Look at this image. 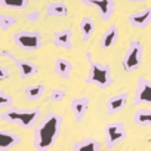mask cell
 <instances>
[{
	"mask_svg": "<svg viewBox=\"0 0 151 151\" xmlns=\"http://www.w3.org/2000/svg\"><path fill=\"white\" fill-rule=\"evenodd\" d=\"M62 116L56 113H49L36 127H34V135H33V147L37 151H47L53 147L56 142L61 126H62Z\"/></svg>",
	"mask_w": 151,
	"mask_h": 151,
	"instance_id": "cell-1",
	"label": "cell"
},
{
	"mask_svg": "<svg viewBox=\"0 0 151 151\" xmlns=\"http://www.w3.org/2000/svg\"><path fill=\"white\" fill-rule=\"evenodd\" d=\"M86 59L89 62L91 71L86 79L88 85L98 86L99 89H107L113 85V77H111V67L110 64H102L99 61H93L92 52H86Z\"/></svg>",
	"mask_w": 151,
	"mask_h": 151,
	"instance_id": "cell-2",
	"label": "cell"
},
{
	"mask_svg": "<svg viewBox=\"0 0 151 151\" xmlns=\"http://www.w3.org/2000/svg\"><path fill=\"white\" fill-rule=\"evenodd\" d=\"M40 119V110L39 108H8L0 114V120L6 123L19 124L22 129H31Z\"/></svg>",
	"mask_w": 151,
	"mask_h": 151,
	"instance_id": "cell-3",
	"label": "cell"
},
{
	"mask_svg": "<svg viewBox=\"0 0 151 151\" xmlns=\"http://www.w3.org/2000/svg\"><path fill=\"white\" fill-rule=\"evenodd\" d=\"M14 42L22 50H39L43 46V39L37 30H19L14 33Z\"/></svg>",
	"mask_w": 151,
	"mask_h": 151,
	"instance_id": "cell-4",
	"label": "cell"
},
{
	"mask_svg": "<svg viewBox=\"0 0 151 151\" xmlns=\"http://www.w3.org/2000/svg\"><path fill=\"white\" fill-rule=\"evenodd\" d=\"M142 55H144V45L139 40L132 39L129 42V47L123 56V68L127 73L138 70L142 64Z\"/></svg>",
	"mask_w": 151,
	"mask_h": 151,
	"instance_id": "cell-5",
	"label": "cell"
},
{
	"mask_svg": "<svg viewBox=\"0 0 151 151\" xmlns=\"http://www.w3.org/2000/svg\"><path fill=\"white\" fill-rule=\"evenodd\" d=\"M104 136H105V147L113 150L117 144L123 142L127 136L126 126L123 122H111L104 126Z\"/></svg>",
	"mask_w": 151,
	"mask_h": 151,
	"instance_id": "cell-6",
	"label": "cell"
},
{
	"mask_svg": "<svg viewBox=\"0 0 151 151\" xmlns=\"http://www.w3.org/2000/svg\"><path fill=\"white\" fill-rule=\"evenodd\" d=\"M82 5L95 8L102 21H110L116 12V0H80Z\"/></svg>",
	"mask_w": 151,
	"mask_h": 151,
	"instance_id": "cell-7",
	"label": "cell"
},
{
	"mask_svg": "<svg viewBox=\"0 0 151 151\" xmlns=\"http://www.w3.org/2000/svg\"><path fill=\"white\" fill-rule=\"evenodd\" d=\"M0 56H5V58H8L9 61H12L15 65H17V68H18V71H19V76L22 79H28V77H33L34 74H37V71H39V65H36V64H33V62H30V61H25V59H19V58H17L12 52H9V50H2L0 52Z\"/></svg>",
	"mask_w": 151,
	"mask_h": 151,
	"instance_id": "cell-8",
	"label": "cell"
},
{
	"mask_svg": "<svg viewBox=\"0 0 151 151\" xmlns=\"http://www.w3.org/2000/svg\"><path fill=\"white\" fill-rule=\"evenodd\" d=\"M133 104L136 107L141 105H150L151 107V82L145 77H139L136 82Z\"/></svg>",
	"mask_w": 151,
	"mask_h": 151,
	"instance_id": "cell-9",
	"label": "cell"
},
{
	"mask_svg": "<svg viewBox=\"0 0 151 151\" xmlns=\"http://www.w3.org/2000/svg\"><path fill=\"white\" fill-rule=\"evenodd\" d=\"M89 104H91V99L88 96H77V98H73L71 102H70V110L76 119V122L80 123L86 113H88V108H89Z\"/></svg>",
	"mask_w": 151,
	"mask_h": 151,
	"instance_id": "cell-10",
	"label": "cell"
},
{
	"mask_svg": "<svg viewBox=\"0 0 151 151\" xmlns=\"http://www.w3.org/2000/svg\"><path fill=\"white\" fill-rule=\"evenodd\" d=\"M127 21L135 28H141V30L147 28L151 24V6L144 8L141 11H136V12L130 14L127 17Z\"/></svg>",
	"mask_w": 151,
	"mask_h": 151,
	"instance_id": "cell-11",
	"label": "cell"
},
{
	"mask_svg": "<svg viewBox=\"0 0 151 151\" xmlns=\"http://www.w3.org/2000/svg\"><path fill=\"white\" fill-rule=\"evenodd\" d=\"M127 99H129V93L127 92H122V93H117V95L108 98L107 102H105L107 113L108 114H116V113L124 110V107L127 104Z\"/></svg>",
	"mask_w": 151,
	"mask_h": 151,
	"instance_id": "cell-12",
	"label": "cell"
},
{
	"mask_svg": "<svg viewBox=\"0 0 151 151\" xmlns=\"http://www.w3.org/2000/svg\"><path fill=\"white\" fill-rule=\"evenodd\" d=\"M21 136L15 132L0 129V151H8L17 145H19Z\"/></svg>",
	"mask_w": 151,
	"mask_h": 151,
	"instance_id": "cell-13",
	"label": "cell"
},
{
	"mask_svg": "<svg viewBox=\"0 0 151 151\" xmlns=\"http://www.w3.org/2000/svg\"><path fill=\"white\" fill-rule=\"evenodd\" d=\"M117 39H119V28H117L116 24H110L108 28H105V31H104L102 36H101V42H99L101 49L105 50V49L113 47V46L116 45Z\"/></svg>",
	"mask_w": 151,
	"mask_h": 151,
	"instance_id": "cell-14",
	"label": "cell"
},
{
	"mask_svg": "<svg viewBox=\"0 0 151 151\" xmlns=\"http://www.w3.org/2000/svg\"><path fill=\"white\" fill-rule=\"evenodd\" d=\"M71 37H73V31L70 28H62L53 34V45L64 50H70L73 47Z\"/></svg>",
	"mask_w": 151,
	"mask_h": 151,
	"instance_id": "cell-15",
	"label": "cell"
},
{
	"mask_svg": "<svg viewBox=\"0 0 151 151\" xmlns=\"http://www.w3.org/2000/svg\"><path fill=\"white\" fill-rule=\"evenodd\" d=\"M53 71L56 76L62 79H70L71 77V71H73V64L67 58H56L53 64Z\"/></svg>",
	"mask_w": 151,
	"mask_h": 151,
	"instance_id": "cell-16",
	"label": "cell"
},
{
	"mask_svg": "<svg viewBox=\"0 0 151 151\" xmlns=\"http://www.w3.org/2000/svg\"><path fill=\"white\" fill-rule=\"evenodd\" d=\"M71 151H102V147L98 139L85 138V139H80L76 142Z\"/></svg>",
	"mask_w": 151,
	"mask_h": 151,
	"instance_id": "cell-17",
	"label": "cell"
},
{
	"mask_svg": "<svg viewBox=\"0 0 151 151\" xmlns=\"http://www.w3.org/2000/svg\"><path fill=\"white\" fill-rule=\"evenodd\" d=\"M47 17L53 18H65L68 15V6L64 2H50L45 9Z\"/></svg>",
	"mask_w": 151,
	"mask_h": 151,
	"instance_id": "cell-18",
	"label": "cell"
},
{
	"mask_svg": "<svg viewBox=\"0 0 151 151\" xmlns=\"http://www.w3.org/2000/svg\"><path fill=\"white\" fill-rule=\"evenodd\" d=\"M79 28H80V34H82V40L83 42H88L91 40L93 31H95V22L92 21L91 17H83L80 19V24H79Z\"/></svg>",
	"mask_w": 151,
	"mask_h": 151,
	"instance_id": "cell-19",
	"label": "cell"
},
{
	"mask_svg": "<svg viewBox=\"0 0 151 151\" xmlns=\"http://www.w3.org/2000/svg\"><path fill=\"white\" fill-rule=\"evenodd\" d=\"M133 123L138 126H151V108H138L133 114Z\"/></svg>",
	"mask_w": 151,
	"mask_h": 151,
	"instance_id": "cell-20",
	"label": "cell"
},
{
	"mask_svg": "<svg viewBox=\"0 0 151 151\" xmlns=\"http://www.w3.org/2000/svg\"><path fill=\"white\" fill-rule=\"evenodd\" d=\"M46 92V88L45 85H33V86H28L25 88V96L30 99V101H37L40 99Z\"/></svg>",
	"mask_w": 151,
	"mask_h": 151,
	"instance_id": "cell-21",
	"label": "cell"
},
{
	"mask_svg": "<svg viewBox=\"0 0 151 151\" xmlns=\"http://www.w3.org/2000/svg\"><path fill=\"white\" fill-rule=\"evenodd\" d=\"M30 5V0H0V8L22 11Z\"/></svg>",
	"mask_w": 151,
	"mask_h": 151,
	"instance_id": "cell-22",
	"label": "cell"
},
{
	"mask_svg": "<svg viewBox=\"0 0 151 151\" xmlns=\"http://www.w3.org/2000/svg\"><path fill=\"white\" fill-rule=\"evenodd\" d=\"M15 24H17V18H15V17L0 14V28H2V30L8 31V30H11Z\"/></svg>",
	"mask_w": 151,
	"mask_h": 151,
	"instance_id": "cell-23",
	"label": "cell"
},
{
	"mask_svg": "<svg viewBox=\"0 0 151 151\" xmlns=\"http://www.w3.org/2000/svg\"><path fill=\"white\" fill-rule=\"evenodd\" d=\"M14 107V98L5 92V91H0V110L3 108H12Z\"/></svg>",
	"mask_w": 151,
	"mask_h": 151,
	"instance_id": "cell-24",
	"label": "cell"
},
{
	"mask_svg": "<svg viewBox=\"0 0 151 151\" xmlns=\"http://www.w3.org/2000/svg\"><path fill=\"white\" fill-rule=\"evenodd\" d=\"M49 98H50L52 102H61V101L65 98V92H64L62 89H53V91L50 92Z\"/></svg>",
	"mask_w": 151,
	"mask_h": 151,
	"instance_id": "cell-25",
	"label": "cell"
},
{
	"mask_svg": "<svg viewBox=\"0 0 151 151\" xmlns=\"http://www.w3.org/2000/svg\"><path fill=\"white\" fill-rule=\"evenodd\" d=\"M25 19L30 21V22H37L40 19V12L39 11H31V12H28L25 15Z\"/></svg>",
	"mask_w": 151,
	"mask_h": 151,
	"instance_id": "cell-26",
	"label": "cell"
},
{
	"mask_svg": "<svg viewBox=\"0 0 151 151\" xmlns=\"http://www.w3.org/2000/svg\"><path fill=\"white\" fill-rule=\"evenodd\" d=\"M9 76H11L9 70H8L5 65H0V82H3V80L9 79Z\"/></svg>",
	"mask_w": 151,
	"mask_h": 151,
	"instance_id": "cell-27",
	"label": "cell"
},
{
	"mask_svg": "<svg viewBox=\"0 0 151 151\" xmlns=\"http://www.w3.org/2000/svg\"><path fill=\"white\" fill-rule=\"evenodd\" d=\"M127 2H130V3H145L148 0H127Z\"/></svg>",
	"mask_w": 151,
	"mask_h": 151,
	"instance_id": "cell-28",
	"label": "cell"
}]
</instances>
